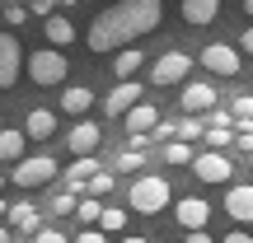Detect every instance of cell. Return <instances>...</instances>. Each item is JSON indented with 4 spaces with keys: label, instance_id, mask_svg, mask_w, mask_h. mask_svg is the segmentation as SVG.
Wrapping results in <instances>:
<instances>
[{
    "label": "cell",
    "instance_id": "cell-1",
    "mask_svg": "<svg viewBox=\"0 0 253 243\" xmlns=\"http://www.w3.org/2000/svg\"><path fill=\"white\" fill-rule=\"evenodd\" d=\"M160 0H118V5H108L99 19L89 24V52H118V47L136 42V37H145L150 28H160Z\"/></svg>",
    "mask_w": 253,
    "mask_h": 243
},
{
    "label": "cell",
    "instance_id": "cell-2",
    "mask_svg": "<svg viewBox=\"0 0 253 243\" xmlns=\"http://www.w3.org/2000/svg\"><path fill=\"white\" fill-rule=\"evenodd\" d=\"M24 70H28V80H33V84H61L71 66H66L61 47H42V52L24 56Z\"/></svg>",
    "mask_w": 253,
    "mask_h": 243
},
{
    "label": "cell",
    "instance_id": "cell-3",
    "mask_svg": "<svg viewBox=\"0 0 253 243\" xmlns=\"http://www.w3.org/2000/svg\"><path fill=\"white\" fill-rule=\"evenodd\" d=\"M169 206V182L155 178V173H141V178L131 182V210H141V215H155V210Z\"/></svg>",
    "mask_w": 253,
    "mask_h": 243
},
{
    "label": "cell",
    "instance_id": "cell-4",
    "mask_svg": "<svg viewBox=\"0 0 253 243\" xmlns=\"http://www.w3.org/2000/svg\"><path fill=\"white\" fill-rule=\"evenodd\" d=\"M56 178V159H47V154H33V159H14V178L19 187H42V182Z\"/></svg>",
    "mask_w": 253,
    "mask_h": 243
},
{
    "label": "cell",
    "instance_id": "cell-5",
    "mask_svg": "<svg viewBox=\"0 0 253 243\" xmlns=\"http://www.w3.org/2000/svg\"><path fill=\"white\" fill-rule=\"evenodd\" d=\"M192 70V56L188 52H164L160 61L150 66V84H183Z\"/></svg>",
    "mask_w": 253,
    "mask_h": 243
},
{
    "label": "cell",
    "instance_id": "cell-6",
    "mask_svg": "<svg viewBox=\"0 0 253 243\" xmlns=\"http://www.w3.org/2000/svg\"><path fill=\"white\" fill-rule=\"evenodd\" d=\"M19 70H24V47L14 33H0V89H14Z\"/></svg>",
    "mask_w": 253,
    "mask_h": 243
},
{
    "label": "cell",
    "instance_id": "cell-7",
    "mask_svg": "<svg viewBox=\"0 0 253 243\" xmlns=\"http://www.w3.org/2000/svg\"><path fill=\"white\" fill-rule=\"evenodd\" d=\"M202 66H207L211 75H220V80H230V75L239 70V47H225V42H211L207 52H202Z\"/></svg>",
    "mask_w": 253,
    "mask_h": 243
},
{
    "label": "cell",
    "instance_id": "cell-8",
    "mask_svg": "<svg viewBox=\"0 0 253 243\" xmlns=\"http://www.w3.org/2000/svg\"><path fill=\"white\" fill-rule=\"evenodd\" d=\"M207 215H211V206L202 197H183L178 206H173V220H178L183 229H207Z\"/></svg>",
    "mask_w": 253,
    "mask_h": 243
},
{
    "label": "cell",
    "instance_id": "cell-9",
    "mask_svg": "<svg viewBox=\"0 0 253 243\" xmlns=\"http://www.w3.org/2000/svg\"><path fill=\"white\" fill-rule=\"evenodd\" d=\"M225 210L235 220H244V225H253V182H239V187L225 192Z\"/></svg>",
    "mask_w": 253,
    "mask_h": 243
},
{
    "label": "cell",
    "instance_id": "cell-10",
    "mask_svg": "<svg viewBox=\"0 0 253 243\" xmlns=\"http://www.w3.org/2000/svg\"><path fill=\"white\" fill-rule=\"evenodd\" d=\"M192 169L202 182H225L230 178V159L225 154H192Z\"/></svg>",
    "mask_w": 253,
    "mask_h": 243
},
{
    "label": "cell",
    "instance_id": "cell-11",
    "mask_svg": "<svg viewBox=\"0 0 253 243\" xmlns=\"http://www.w3.org/2000/svg\"><path fill=\"white\" fill-rule=\"evenodd\" d=\"M155 122H160V108H155V103L136 99L131 108H126V131H131V136H145V131L155 126Z\"/></svg>",
    "mask_w": 253,
    "mask_h": 243
},
{
    "label": "cell",
    "instance_id": "cell-12",
    "mask_svg": "<svg viewBox=\"0 0 253 243\" xmlns=\"http://www.w3.org/2000/svg\"><path fill=\"white\" fill-rule=\"evenodd\" d=\"M99 140H103V131L94 122H75L66 145H71V154H94V150H99Z\"/></svg>",
    "mask_w": 253,
    "mask_h": 243
},
{
    "label": "cell",
    "instance_id": "cell-13",
    "mask_svg": "<svg viewBox=\"0 0 253 243\" xmlns=\"http://www.w3.org/2000/svg\"><path fill=\"white\" fill-rule=\"evenodd\" d=\"M52 131H56V112L52 108H28V117H24V136L28 140H47Z\"/></svg>",
    "mask_w": 253,
    "mask_h": 243
},
{
    "label": "cell",
    "instance_id": "cell-14",
    "mask_svg": "<svg viewBox=\"0 0 253 243\" xmlns=\"http://www.w3.org/2000/svg\"><path fill=\"white\" fill-rule=\"evenodd\" d=\"M94 169H99V159H94V154H75V164L66 169V192H75V197H80Z\"/></svg>",
    "mask_w": 253,
    "mask_h": 243
},
{
    "label": "cell",
    "instance_id": "cell-15",
    "mask_svg": "<svg viewBox=\"0 0 253 243\" xmlns=\"http://www.w3.org/2000/svg\"><path fill=\"white\" fill-rule=\"evenodd\" d=\"M42 33H47V42H52V47H71V42H75V24H71L66 14H56V9L47 14Z\"/></svg>",
    "mask_w": 253,
    "mask_h": 243
},
{
    "label": "cell",
    "instance_id": "cell-16",
    "mask_svg": "<svg viewBox=\"0 0 253 243\" xmlns=\"http://www.w3.org/2000/svg\"><path fill=\"white\" fill-rule=\"evenodd\" d=\"M136 99H145V94H141V84H136V80H118V89L103 99V108H108V112H126Z\"/></svg>",
    "mask_w": 253,
    "mask_h": 243
},
{
    "label": "cell",
    "instance_id": "cell-17",
    "mask_svg": "<svg viewBox=\"0 0 253 243\" xmlns=\"http://www.w3.org/2000/svg\"><path fill=\"white\" fill-rule=\"evenodd\" d=\"M5 220L19 229V234H33L38 229V206L33 201H14V206H5Z\"/></svg>",
    "mask_w": 253,
    "mask_h": 243
},
{
    "label": "cell",
    "instance_id": "cell-18",
    "mask_svg": "<svg viewBox=\"0 0 253 243\" xmlns=\"http://www.w3.org/2000/svg\"><path fill=\"white\" fill-rule=\"evenodd\" d=\"M141 66H145V52H141V47H131V42H126L122 52L113 56V75H118V80H131Z\"/></svg>",
    "mask_w": 253,
    "mask_h": 243
},
{
    "label": "cell",
    "instance_id": "cell-19",
    "mask_svg": "<svg viewBox=\"0 0 253 243\" xmlns=\"http://www.w3.org/2000/svg\"><path fill=\"white\" fill-rule=\"evenodd\" d=\"M183 108H188V112L216 108V89H211V84H183Z\"/></svg>",
    "mask_w": 253,
    "mask_h": 243
},
{
    "label": "cell",
    "instance_id": "cell-20",
    "mask_svg": "<svg viewBox=\"0 0 253 243\" xmlns=\"http://www.w3.org/2000/svg\"><path fill=\"white\" fill-rule=\"evenodd\" d=\"M94 108V89H84V84H71V89L61 94V112H71V117H80V112Z\"/></svg>",
    "mask_w": 253,
    "mask_h": 243
},
{
    "label": "cell",
    "instance_id": "cell-21",
    "mask_svg": "<svg viewBox=\"0 0 253 243\" xmlns=\"http://www.w3.org/2000/svg\"><path fill=\"white\" fill-rule=\"evenodd\" d=\"M24 145H28L24 131H14V126H0V159H5V164L24 159Z\"/></svg>",
    "mask_w": 253,
    "mask_h": 243
},
{
    "label": "cell",
    "instance_id": "cell-22",
    "mask_svg": "<svg viewBox=\"0 0 253 243\" xmlns=\"http://www.w3.org/2000/svg\"><path fill=\"white\" fill-rule=\"evenodd\" d=\"M220 9V0H183V19L188 24H211Z\"/></svg>",
    "mask_w": 253,
    "mask_h": 243
},
{
    "label": "cell",
    "instance_id": "cell-23",
    "mask_svg": "<svg viewBox=\"0 0 253 243\" xmlns=\"http://www.w3.org/2000/svg\"><path fill=\"white\" fill-rule=\"evenodd\" d=\"M94 225H99L103 234H122V229H126V210H122V206H103Z\"/></svg>",
    "mask_w": 253,
    "mask_h": 243
},
{
    "label": "cell",
    "instance_id": "cell-24",
    "mask_svg": "<svg viewBox=\"0 0 253 243\" xmlns=\"http://www.w3.org/2000/svg\"><path fill=\"white\" fill-rule=\"evenodd\" d=\"M141 164H145V150H141V145H131V150H122L118 159H113V169H118V173H136Z\"/></svg>",
    "mask_w": 253,
    "mask_h": 243
},
{
    "label": "cell",
    "instance_id": "cell-25",
    "mask_svg": "<svg viewBox=\"0 0 253 243\" xmlns=\"http://www.w3.org/2000/svg\"><path fill=\"white\" fill-rule=\"evenodd\" d=\"M84 192H94V197H108V192H113V173L94 169V173H89V182H84Z\"/></svg>",
    "mask_w": 253,
    "mask_h": 243
},
{
    "label": "cell",
    "instance_id": "cell-26",
    "mask_svg": "<svg viewBox=\"0 0 253 243\" xmlns=\"http://www.w3.org/2000/svg\"><path fill=\"white\" fill-rule=\"evenodd\" d=\"M164 159H169V164H192V145H188V140L164 145Z\"/></svg>",
    "mask_w": 253,
    "mask_h": 243
},
{
    "label": "cell",
    "instance_id": "cell-27",
    "mask_svg": "<svg viewBox=\"0 0 253 243\" xmlns=\"http://www.w3.org/2000/svg\"><path fill=\"white\" fill-rule=\"evenodd\" d=\"M202 136H207V145H216V150H225V145H230V126H207Z\"/></svg>",
    "mask_w": 253,
    "mask_h": 243
},
{
    "label": "cell",
    "instance_id": "cell-28",
    "mask_svg": "<svg viewBox=\"0 0 253 243\" xmlns=\"http://www.w3.org/2000/svg\"><path fill=\"white\" fill-rule=\"evenodd\" d=\"M52 210H56V215H71V210H75V192H56V197H52Z\"/></svg>",
    "mask_w": 253,
    "mask_h": 243
},
{
    "label": "cell",
    "instance_id": "cell-29",
    "mask_svg": "<svg viewBox=\"0 0 253 243\" xmlns=\"http://www.w3.org/2000/svg\"><path fill=\"white\" fill-rule=\"evenodd\" d=\"M230 117H253V94H239V99L230 103Z\"/></svg>",
    "mask_w": 253,
    "mask_h": 243
},
{
    "label": "cell",
    "instance_id": "cell-30",
    "mask_svg": "<svg viewBox=\"0 0 253 243\" xmlns=\"http://www.w3.org/2000/svg\"><path fill=\"white\" fill-rule=\"evenodd\" d=\"M99 210H103V206H99L94 197H89V201H75V215H80V220H99Z\"/></svg>",
    "mask_w": 253,
    "mask_h": 243
},
{
    "label": "cell",
    "instance_id": "cell-31",
    "mask_svg": "<svg viewBox=\"0 0 253 243\" xmlns=\"http://www.w3.org/2000/svg\"><path fill=\"white\" fill-rule=\"evenodd\" d=\"M178 131H183V140H197V136L207 131V126H202V122H197V117H192V112H188V117H183V126H178Z\"/></svg>",
    "mask_w": 253,
    "mask_h": 243
},
{
    "label": "cell",
    "instance_id": "cell-32",
    "mask_svg": "<svg viewBox=\"0 0 253 243\" xmlns=\"http://www.w3.org/2000/svg\"><path fill=\"white\" fill-rule=\"evenodd\" d=\"M24 19H28V5H5V24L9 28H19Z\"/></svg>",
    "mask_w": 253,
    "mask_h": 243
},
{
    "label": "cell",
    "instance_id": "cell-33",
    "mask_svg": "<svg viewBox=\"0 0 253 243\" xmlns=\"http://www.w3.org/2000/svg\"><path fill=\"white\" fill-rule=\"evenodd\" d=\"M33 243H71L61 229H33Z\"/></svg>",
    "mask_w": 253,
    "mask_h": 243
},
{
    "label": "cell",
    "instance_id": "cell-34",
    "mask_svg": "<svg viewBox=\"0 0 253 243\" xmlns=\"http://www.w3.org/2000/svg\"><path fill=\"white\" fill-rule=\"evenodd\" d=\"M56 9V0H28V14H38V19H47Z\"/></svg>",
    "mask_w": 253,
    "mask_h": 243
},
{
    "label": "cell",
    "instance_id": "cell-35",
    "mask_svg": "<svg viewBox=\"0 0 253 243\" xmlns=\"http://www.w3.org/2000/svg\"><path fill=\"white\" fill-rule=\"evenodd\" d=\"M75 243H108L103 229H84V234H75Z\"/></svg>",
    "mask_w": 253,
    "mask_h": 243
},
{
    "label": "cell",
    "instance_id": "cell-36",
    "mask_svg": "<svg viewBox=\"0 0 253 243\" xmlns=\"http://www.w3.org/2000/svg\"><path fill=\"white\" fill-rule=\"evenodd\" d=\"M211 112V126H230V112L225 108H207Z\"/></svg>",
    "mask_w": 253,
    "mask_h": 243
},
{
    "label": "cell",
    "instance_id": "cell-37",
    "mask_svg": "<svg viewBox=\"0 0 253 243\" xmlns=\"http://www.w3.org/2000/svg\"><path fill=\"white\" fill-rule=\"evenodd\" d=\"M188 243H211V234L207 229H188Z\"/></svg>",
    "mask_w": 253,
    "mask_h": 243
},
{
    "label": "cell",
    "instance_id": "cell-38",
    "mask_svg": "<svg viewBox=\"0 0 253 243\" xmlns=\"http://www.w3.org/2000/svg\"><path fill=\"white\" fill-rule=\"evenodd\" d=\"M239 52H249V56H253V28H249L244 37H239Z\"/></svg>",
    "mask_w": 253,
    "mask_h": 243
},
{
    "label": "cell",
    "instance_id": "cell-39",
    "mask_svg": "<svg viewBox=\"0 0 253 243\" xmlns=\"http://www.w3.org/2000/svg\"><path fill=\"white\" fill-rule=\"evenodd\" d=\"M225 243H253V234H225Z\"/></svg>",
    "mask_w": 253,
    "mask_h": 243
},
{
    "label": "cell",
    "instance_id": "cell-40",
    "mask_svg": "<svg viewBox=\"0 0 253 243\" xmlns=\"http://www.w3.org/2000/svg\"><path fill=\"white\" fill-rule=\"evenodd\" d=\"M0 243H9V229H5V225H0Z\"/></svg>",
    "mask_w": 253,
    "mask_h": 243
},
{
    "label": "cell",
    "instance_id": "cell-41",
    "mask_svg": "<svg viewBox=\"0 0 253 243\" xmlns=\"http://www.w3.org/2000/svg\"><path fill=\"white\" fill-rule=\"evenodd\" d=\"M122 243H150V239H122Z\"/></svg>",
    "mask_w": 253,
    "mask_h": 243
},
{
    "label": "cell",
    "instance_id": "cell-42",
    "mask_svg": "<svg viewBox=\"0 0 253 243\" xmlns=\"http://www.w3.org/2000/svg\"><path fill=\"white\" fill-rule=\"evenodd\" d=\"M244 9H249V19H253V0H244Z\"/></svg>",
    "mask_w": 253,
    "mask_h": 243
},
{
    "label": "cell",
    "instance_id": "cell-43",
    "mask_svg": "<svg viewBox=\"0 0 253 243\" xmlns=\"http://www.w3.org/2000/svg\"><path fill=\"white\" fill-rule=\"evenodd\" d=\"M0 220H5V201H0Z\"/></svg>",
    "mask_w": 253,
    "mask_h": 243
},
{
    "label": "cell",
    "instance_id": "cell-44",
    "mask_svg": "<svg viewBox=\"0 0 253 243\" xmlns=\"http://www.w3.org/2000/svg\"><path fill=\"white\" fill-rule=\"evenodd\" d=\"M249 164H253V150H249Z\"/></svg>",
    "mask_w": 253,
    "mask_h": 243
},
{
    "label": "cell",
    "instance_id": "cell-45",
    "mask_svg": "<svg viewBox=\"0 0 253 243\" xmlns=\"http://www.w3.org/2000/svg\"><path fill=\"white\" fill-rule=\"evenodd\" d=\"M0 187H5V178H0Z\"/></svg>",
    "mask_w": 253,
    "mask_h": 243
}]
</instances>
